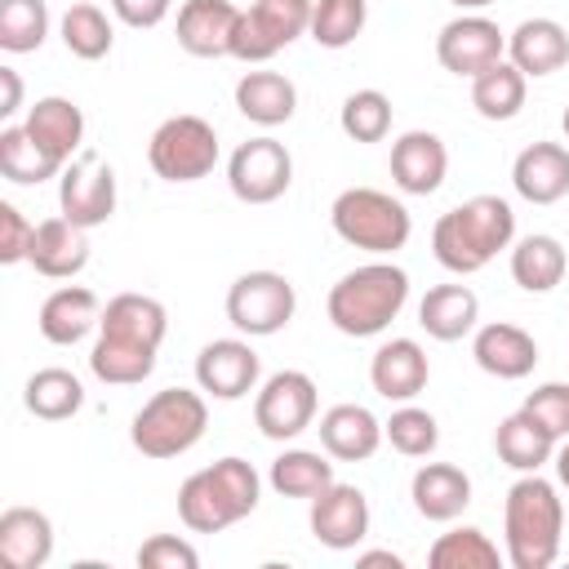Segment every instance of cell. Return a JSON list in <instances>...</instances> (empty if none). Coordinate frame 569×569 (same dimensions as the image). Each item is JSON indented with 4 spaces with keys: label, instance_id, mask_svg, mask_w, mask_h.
I'll return each instance as SVG.
<instances>
[{
    "label": "cell",
    "instance_id": "1",
    "mask_svg": "<svg viewBox=\"0 0 569 569\" xmlns=\"http://www.w3.org/2000/svg\"><path fill=\"white\" fill-rule=\"evenodd\" d=\"M516 240V213L502 196H471L458 209L440 213L431 227V253L445 271L471 276L489 267Z\"/></svg>",
    "mask_w": 569,
    "mask_h": 569
},
{
    "label": "cell",
    "instance_id": "2",
    "mask_svg": "<svg viewBox=\"0 0 569 569\" xmlns=\"http://www.w3.org/2000/svg\"><path fill=\"white\" fill-rule=\"evenodd\" d=\"M258 493H262V476L253 471V462L227 453L178 485V520L191 533H222L236 520L253 516Z\"/></svg>",
    "mask_w": 569,
    "mask_h": 569
},
{
    "label": "cell",
    "instance_id": "3",
    "mask_svg": "<svg viewBox=\"0 0 569 569\" xmlns=\"http://www.w3.org/2000/svg\"><path fill=\"white\" fill-rule=\"evenodd\" d=\"M502 533H507V560L511 569H547L560 556V533H565V498L560 489L525 471L502 502Z\"/></svg>",
    "mask_w": 569,
    "mask_h": 569
},
{
    "label": "cell",
    "instance_id": "4",
    "mask_svg": "<svg viewBox=\"0 0 569 569\" xmlns=\"http://www.w3.org/2000/svg\"><path fill=\"white\" fill-rule=\"evenodd\" d=\"M409 302V276L405 267L378 258V262H365L356 271H347L333 289H329V325L347 338H378Z\"/></svg>",
    "mask_w": 569,
    "mask_h": 569
},
{
    "label": "cell",
    "instance_id": "5",
    "mask_svg": "<svg viewBox=\"0 0 569 569\" xmlns=\"http://www.w3.org/2000/svg\"><path fill=\"white\" fill-rule=\"evenodd\" d=\"M209 427V405L191 387H164L156 391L129 422V440L142 458H178L200 445Z\"/></svg>",
    "mask_w": 569,
    "mask_h": 569
},
{
    "label": "cell",
    "instance_id": "6",
    "mask_svg": "<svg viewBox=\"0 0 569 569\" xmlns=\"http://www.w3.org/2000/svg\"><path fill=\"white\" fill-rule=\"evenodd\" d=\"M329 222L338 231V240H347L351 249H365V253H396L409 244V231H413V218L409 209L378 191V187H347L338 191V200L329 204Z\"/></svg>",
    "mask_w": 569,
    "mask_h": 569
},
{
    "label": "cell",
    "instance_id": "7",
    "mask_svg": "<svg viewBox=\"0 0 569 569\" xmlns=\"http://www.w3.org/2000/svg\"><path fill=\"white\" fill-rule=\"evenodd\" d=\"M147 160L164 182H200L218 164V129L204 116H169L147 142Z\"/></svg>",
    "mask_w": 569,
    "mask_h": 569
},
{
    "label": "cell",
    "instance_id": "8",
    "mask_svg": "<svg viewBox=\"0 0 569 569\" xmlns=\"http://www.w3.org/2000/svg\"><path fill=\"white\" fill-rule=\"evenodd\" d=\"M298 311V293H293V280L280 276V271H244L231 280L227 289V320L236 325V333L244 338H271L280 333Z\"/></svg>",
    "mask_w": 569,
    "mask_h": 569
},
{
    "label": "cell",
    "instance_id": "9",
    "mask_svg": "<svg viewBox=\"0 0 569 569\" xmlns=\"http://www.w3.org/2000/svg\"><path fill=\"white\" fill-rule=\"evenodd\" d=\"M316 409H320V391L302 369L271 373L253 396V422L267 440H298L316 422Z\"/></svg>",
    "mask_w": 569,
    "mask_h": 569
},
{
    "label": "cell",
    "instance_id": "10",
    "mask_svg": "<svg viewBox=\"0 0 569 569\" xmlns=\"http://www.w3.org/2000/svg\"><path fill=\"white\" fill-rule=\"evenodd\" d=\"M289 182H293V156L271 133L240 142L227 160V187L244 204H271L289 191Z\"/></svg>",
    "mask_w": 569,
    "mask_h": 569
},
{
    "label": "cell",
    "instance_id": "11",
    "mask_svg": "<svg viewBox=\"0 0 569 569\" xmlns=\"http://www.w3.org/2000/svg\"><path fill=\"white\" fill-rule=\"evenodd\" d=\"M58 209L93 231L116 213V169L98 156V151H80L76 160H67V169L58 173Z\"/></svg>",
    "mask_w": 569,
    "mask_h": 569
},
{
    "label": "cell",
    "instance_id": "12",
    "mask_svg": "<svg viewBox=\"0 0 569 569\" xmlns=\"http://www.w3.org/2000/svg\"><path fill=\"white\" fill-rule=\"evenodd\" d=\"M502 53H507V36H502V27H498L493 18H485V13H458V18L445 22L440 36H436V58H440V67L453 71V76H467V80L480 76L485 67H493Z\"/></svg>",
    "mask_w": 569,
    "mask_h": 569
},
{
    "label": "cell",
    "instance_id": "13",
    "mask_svg": "<svg viewBox=\"0 0 569 569\" xmlns=\"http://www.w3.org/2000/svg\"><path fill=\"white\" fill-rule=\"evenodd\" d=\"M262 360L244 338H213L196 356V382L213 400H240L258 387Z\"/></svg>",
    "mask_w": 569,
    "mask_h": 569
},
{
    "label": "cell",
    "instance_id": "14",
    "mask_svg": "<svg viewBox=\"0 0 569 569\" xmlns=\"http://www.w3.org/2000/svg\"><path fill=\"white\" fill-rule=\"evenodd\" d=\"M311 538L329 551H351L356 542H365L369 533V498L356 485H329L325 493L311 498Z\"/></svg>",
    "mask_w": 569,
    "mask_h": 569
},
{
    "label": "cell",
    "instance_id": "15",
    "mask_svg": "<svg viewBox=\"0 0 569 569\" xmlns=\"http://www.w3.org/2000/svg\"><path fill=\"white\" fill-rule=\"evenodd\" d=\"M236 22H240V9L231 0H182L173 36L191 58H231Z\"/></svg>",
    "mask_w": 569,
    "mask_h": 569
},
{
    "label": "cell",
    "instance_id": "16",
    "mask_svg": "<svg viewBox=\"0 0 569 569\" xmlns=\"http://www.w3.org/2000/svg\"><path fill=\"white\" fill-rule=\"evenodd\" d=\"M449 173V151L431 129H409L391 142V182L405 196H431Z\"/></svg>",
    "mask_w": 569,
    "mask_h": 569
},
{
    "label": "cell",
    "instance_id": "17",
    "mask_svg": "<svg viewBox=\"0 0 569 569\" xmlns=\"http://www.w3.org/2000/svg\"><path fill=\"white\" fill-rule=\"evenodd\" d=\"M471 356H476V365H480L489 378L520 382V378H529L533 365H538V342H533V333H525L520 325L489 320V325L476 329Z\"/></svg>",
    "mask_w": 569,
    "mask_h": 569
},
{
    "label": "cell",
    "instance_id": "18",
    "mask_svg": "<svg viewBox=\"0 0 569 569\" xmlns=\"http://www.w3.org/2000/svg\"><path fill=\"white\" fill-rule=\"evenodd\" d=\"M98 333H102V338H116V342H129V347L160 351V342H164V333H169V311H164V302L151 298V293H116V298L102 307Z\"/></svg>",
    "mask_w": 569,
    "mask_h": 569
},
{
    "label": "cell",
    "instance_id": "19",
    "mask_svg": "<svg viewBox=\"0 0 569 569\" xmlns=\"http://www.w3.org/2000/svg\"><path fill=\"white\" fill-rule=\"evenodd\" d=\"M511 187L529 204H556L569 196V147L565 142H529L511 164Z\"/></svg>",
    "mask_w": 569,
    "mask_h": 569
},
{
    "label": "cell",
    "instance_id": "20",
    "mask_svg": "<svg viewBox=\"0 0 569 569\" xmlns=\"http://www.w3.org/2000/svg\"><path fill=\"white\" fill-rule=\"evenodd\" d=\"M27 262L44 280H71V276H80L84 262H89V236H84V227H76L67 213L36 222V240H31Z\"/></svg>",
    "mask_w": 569,
    "mask_h": 569
},
{
    "label": "cell",
    "instance_id": "21",
    "mask_svg": "<svg viewBox=\"0 0 569 569\" xmlns=\"http://www.w3.org/2000/svg\"><path fill=\"white\" fill-rule=\"evenodd\" d=\"M427 378H431V365H427V351H422L413 338H391V342H382V347L373 351V360H369V382H373V391H378L382 400H396V405L413 400V396L427 387Z\"/></svg>",
    "mask_w": 569,
    "mask_h": 569
},
{
    "label": "cell",
    "instance_id": "22",
    "mask_svg": "<svg viewBox=\"0 0 569 569\" xmlns=\"http://www.w3.org/2000/svg\"><path fill=\"white\" fill-rule=\"evenodd\" d=\"M409 498H413V511L422 520H436V525H449L467 511L471 502V476L453 462H422L409 480Z\"/></svg>",
    "mask_w": 569,
    "mask_h": 569
},
{
    "label": "cell",
    "instance_id": "23",
    "mask_svg": "<svg viewBox=\"0 0 569 569\" xmlns=\"http://www.w3.org/2000/svg\"><path fill=\"white\" fill-rule=\"evenodd\" d=\"M316 431H320V449L329 458H338V462H365L387 440L382 422L365 405H333V409H325Z\"/></svg>",
    "mask_w": 569,
    "mask_h": 569
},
{
    "label": "cell",
    "instance_id": "24",
    "mask_svg": "<svg viewBox=\"0 0 569 569\" xmlns=\"http://www.w3.org/2000/svg\"><path fill=\"white\" fill-rule=\"evenodd\" d=\"M98 320H102L98 293L84 284H62L40 302V333L53 347H76L89 329H98Z\"/></svg>",
    "mask_w": 569,
    "mask_h": 569
},
{
    "label": "cell",
    "instance_id": "25",
    "mask_svg": "<svg viewBox=\"0 0 569 569\" xmlns=\"http://www.w3.org/2000/svg\"><path fill=\"white\" fill-rule=\"evenodd\" d=\"M53 556V520L40 507H9L0 516V560L9 569H40Z\"/></svg>",
    "mask_w": 569,
    "mask_h": 569
},
{
    "label": "cell",
    "instance_id": "26",
    "mask_svg": "<svg viewBox=\"0 0 569 569\" xmlns=\"http://www.w3.org/2000/svg\"><path fill=\"white\" fill-rule=\"evenodd\" d=\"M507 58L525 71V76H551L569 62V31L556 18H525L511 36H507Z\"/></svg>",
    "mask_w": 569,
    "mask_h": 569
},
{
    "label": "cell",
    "instance_id": "27",
    "mask_svg": "<svg viewBox=\"0 0 569 569\" xmlns=\"http://www.w3.org/2000/svg\"><path fill=\"white\" fill-rule=\"evenodd\" d=\"M293 107H298V89L280 71H244L236 80V111L244 120L262 124V129L289 124L293 120Z\"/></svg>",
    "mask_w": 569,
    "mask_h": 569
},
{
    "label": "cell",
    "instance_id": "28",
    "mask_svg": "<svg viewBox=\"0 0 569 569\" xmlns=\"http://www.w3.org/2000/svg\"><path fill=\"white\" fill-rule=\"evenodd\" d=\"M480 320V298L467 284H436L422 293L418 302V325L427 329V338L436 342H458L476 329Z\"/></svg>",
    "mask_w": 569,
    "mask_h": 569
},
{
    "label": "cell",
    "instance_id": "29",
    "mask_svg": "<svg viewBox=\"0 0 569 569\" xmlns=\"http://www.w3.org/2000/svg\"><path fill=\"white\" fill-rule=\"evenodd\" d=\"M27 133L67 164V160L80 156V142H84V111L71 98H58V93L36 98V107L27 111Z\"/></svg>",
    "mask_w": 569,
    "mask_h": 569
},
{
    "label": "cell",
    "instance_id": "30",
    "mask_svg": "<svg viewBox=\"0 0 569 569\" xmlns=\"http://www.w3.org/2000/svg\"><path fill=\"white\" fill-rule=\"evenodd\" d=\"M556 436L529 413V409H516V413H507L502 422H498V431H493V449H498V458L511 467V471H538L542 462H551L556 458Z\"/></svg>",
    "mask_w": 569,
    "mask_h": 569
},
{
    "label": "cell",
    "instance_id": "31",
    "mask_svg": "<svg viewBox=\"0 0 569 569\" xmlns=\"http://www.w3.org/2000/svg\"><path fill=\"white\" fill-rule=\"evenodd\" d=\"M565 271H569V253L556 236L533 231V236L511 244V280L525 293H551L565 280Z\"/></svg>",
    "mask_w": 569,
    "mask_h": 569
},
{
    "label": "cell",
    "instance_id": "32",
    "mask_svg": "<svg viewBox=\"0 0 569 569\" xmlns=\"http://www.w3.org/2000/svg\"><path fill=\"white\" fill-rule=\"evenodd\" d=\"M525 89H529V76L511 58H498L493 67L471 76V107L485 120H516L525 107Z\"/></svg>",
    "mask_w": 569,
    "mask_h": 569
},
{
    "label": "cell",
    "instance_id": "33",
    "mask_svg": "<svg viewBox=\"0 0 569 569\" xmlns=\"http://www.w3.org/2000/svg\"><path fill=\"white\" fill-rule=\"evenodd\" d=\"M22 405H27V413H36L44 422H62V418H76L84 409V387H80V378L71 369L49 365V369H36L27 378Z\"/></svg>",
    "mask_w": 569,
    "mask_h": 569
},
{
    "label": "cell",
    "instance_id": "34",
    "mask_svg": "<svg viewBox=\"0 0 569 569\" xmlns=\"http://www.w3.org/2000/svg\"><path fill=\"white\" fill-rule=\"evenodd\" d=\"M67 164L53 156V151H44L31 133H27V124H4L0 129V173L9 178V182H18V187H36V182H44V178H58Z\"/></svg>",
    "mask_w": 569,
    "mask_h": 569
},
{
    "label": "cell",
    "instance_id": "35",
    "mask_svg": "<svg viewBox=\"0 0 569 569\" xmlns=\"http://www.w3.org/2000/svg\"><path fill=\"white\" fill-rule=\"evenodd\" d=\"M267 480L280 498H307L311 502L316 493H325L333 485V462H329V453H316V449H284L271 462Z\"/></svg>",
    "mask_w": 569,
    "mask_h": 569
},
{
    "label": "cell",
    "instance_id": "36",
    "mask_svg": "<svg viewBox=\"0 0 569 569\" xmlns=\"http://www.w3.org/2000/svg\"><path fill=\"white\" fill-rule=\"evenodd\" d=\"M427 565L431 569H498L502 565V551L498 542L476 529V525H458L449 533H440L427 551Z\"/></svg>",
    "mask_w": 569,
    "mask_h": 569
},
{
    "label": "cell",
    "instance_id": "37",
    "mask_svg": "<svg viewBox=\"0 0 569 569\" xmlns=\"http://www.w3.org/2000/svg\"><path fill=\"white\" fill-rule=\"evenodd\" d=\"M58 31H62L67 53H76V58H84V62L107 58L111 44H116L111 18H107L98 4H89V0H71V9H67L62 22H58Z\"/></svg>",
    "mask_w": 569,
    "mask_h": 569
},
{
    "label": "cell",
    "instance_id": "38",
    "mask_svg": "<svg viewBox=\"0 0 569 569\" xmlns=\"http://www.w3.org/2000/svg\"><path fill=\"white\" fill-rule=\"evenodd\" d=\"M89 369H93L98 382L133 387V382L151 378V369H156V351H147V347H129V342H116V338H102V333H98V342H93V351H89Z\"/></svg>",
    "mask_w": 569,
    "mask_h": 569
},
{
    "label": "cell",
    "instance_id": "39",
    "mask_svg": "<svg viewBox=\"0 0 569 569\" xmlns=\"http://www.w3.org/2000/svg\"><path fill=\"white\" fill-rule=\"evenodd\" d=\"M369 22V0H316L311 9V40L320 49H347Z\"/></svg>",
    "mask_w": 569,
    "mask_h": 569
},
{
    "label": "cell",
    "instance_id": "40",
    "mask_svg": "<svg viewBox=\"0 0 569 569\" xmlns=\"http://www.w3.org/2000/svg\"><path fill=\"white\" fill-rule=\"evenodd\" d=\"M44 36H49L44 0H0V49L4 53H36Z\"/></svg>",
    "mask_w": 569,
    "mask_h": 569
},
{
    "label": "cell",
    "instance_id": "41",
    "mask_svg": "<svg viewBox=\"0 0 569 569\" xmlns=\"http://www.w3.org/2000/svg\"><path fill=\"white\" fill-rule=\"evenodd\" d=\"M338 124L351 142H382L391 133V98L382 89H356L342 98Z\"/></svg>",
    "mask_w": 569,
    "mask_h": 569
},
{
    "label": "cell",
    "instance_id": "42",
    "mask_svg": "<svg viewBox=\"0 0 569 569\" xmlns=\"http://www.w3.org/2000/svg\"><path fill=\"white\" fill-rule=\"evenodd\" d=\"M382 436H387V445H391L396 453H405V458H427V453H436V445H440L436 418H431L427 409L409 405V400L382 422Z\"/></svg>",
    "mask_w": 569,
    "mask_h": 569
},
{
    "label": "cell",
    "instance_id": "43",
    "mask_svg": "<svg viewBox=\"0 0 569 569\" xmlns=\"http://www.w3.org/2000/svg\"><path fill=\"white\" fill-rule=\"evenodd\" d=\"M311 9H316V0H253L249 4V13L262 22V31L280 49H289L298 36L311 31Z\"/></svg>",
    "mask_w": 569,
    "mask_h": 569
},
{
    "label": "cell",
    "instance_id": "44",
    "mask_svg": "<svg viewBox=\"0 0 569 569\" xmlns=\"http://www.w3.org/2000/svg\"><path fill=\"white\" fill-rule=\"evenodd\" d=\"M520 409H529L556 440H569V382H542V387H533Z\"/></svg>",
    "mask_w": 569,
    "mask_h": 569
},
{
    "label": "cell",
    "instance_id": "45",
    "mask_svg": "<svg viewBox=\"0 0 569 569\" xmlns=\"http://www.w3.org/2000/svg\"><path fill=\"white\" fill-rule=\"evenodd\" d=\"M138 565L142 569H196L200 565V551L187 538H178V533H151L138 547Z\"/></svg>",
    "mask_w": 569,
    "mask_h": 569
},
{
    "label": "cell",
    "instance_id": "46",
    "mask_svg": "<svg viewBox=\"0 0 569 569\" xmlns=\"http://www.w3.org/2000/svg\"><path fill=\"white\" fill-rule=\"evenodd\" d=\"M31 240H36V222H27V213H22L18 204L0 200V262H4V267L27 262Z\"/></svg>",
    "mask_w": 569,
    "mask_h": 569
},
{
    "label": "cell",
    "instance_id": "47",
    "mask_svg": "<svg viewBox=\"0 0 569 569\" xmlns=\"http://www.w3.org/2000/svg\"><path fill=\"white\" fill-rule=\"evenodd\" d=\"M276 53H280V44L262 31V22H258L249 9H240L236 36H231V58H240V62H249V67H262V62H271Z\"/></svg>",
    "mask_w": 569,
    "mask_h": 569
},
{
    "label": "cell",
    "instance_id": "48",
    "mask_svg": "<svg viewBox=\"0 0 569 569\" xmlns=\"http://www.w3.org/2000/svg\"><path fill=\"white\" fill-rule=\"evenodd\" d=\"M169 9H173V0H111V13H116L124 27H133V31L160 27V22L169 18Z\"/></svg>",
    "mask_w": 569,
    "mask_h": 569
},
{
    "label": "cell",
    "instance_id": "49",
    "mask_svg": "<svg viewBox=\"0 0 569 569\" xmlns=\"http://www.w3.org/2000/svg\"><path fill=\"white\" fill-rule=\"evenodd\" d=\"M0 84H4V98H0V116L9 120L18 107H22V76L13 67H0Z\"/></svg>",
    "mask_w": 569,
    "mask_h": 569
},
{
    "label": "cell",
    "instance_id": "50",
    "mask_svg": "<svg viewBox=\"0 0 569 569\" xmlns=\"http://www.w3.org/2000/svg\"><path fill=\"white\" fill-rule=\"evenodd\" d=\"M356 565H360V569H373V565H391V569H400L405 560H400L396 551H360V556H356Z\"/></svg>",
    "mask_w": 569,
    "mask_h": 569
},
{
    "label": "cell",
    "instance_id": "51",
    "mask_svg": "<svg viewBox=\"0 0 569 569\" xmlns=\"http://www.w3.org/2000/svg\"><path fill=\"white\" fill-rule=\"evenodd\" d=\"M556 480H560V489L569 493V440L556 445Z\"/></svg>",
    "mask_w": 569,
    "mask_h": 569
},
{
    "label": "cell",
    "instance_id": "52",
    "mask_svg": "<svg viewBox=\"0 0 569 569\" xmlns=\"http://www.w3.org/2000/svg\"><path fill=\"white\" fill-rule=\"evenodd\" d=\"M449 4H458L462 13H480L485 4H493V0H449Z\"/></svg>",
    "mask_w": 569,
    "mask_h": 569
},
{
    "label": "cell",
    "instance_id": "53",
    "mask_svg": "<svg viewBox=\"0 0 569 569\" xmlns=\"http://www.w3.org/2000/svg\"><path fill=\"white\" fill-rule=\"evenodd\" d=\"M560 129H565V142H569V107H565V116H560Z\"/></svg>",
    "mask_w": 569,
    "mask_h": 569
}]
</instances>
